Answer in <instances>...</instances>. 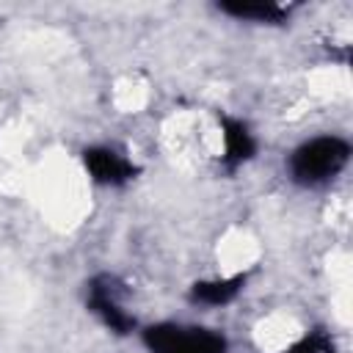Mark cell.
<instances>
[{
  "label": "cell",
  "mask_w": 353,
  "mask_h": 353,
  "mask_svg": "<svg viewBox=\"0 0 353 353\" xmlns=\"http://www.w3.org/2000/svg\"><path fill=\"white\" fill-rule=\"evenodd\" d=\"M350 163V143L342 135H314L301 141L287 157V174L301 188L334 182Z\"/></svg>",
  "instance_id": "1"
},
{
  "label": "cell",
  "mask_w": 353,
  "mask_h": 353,
  "mask_svg": "<svg viewBox=\"0 0 353 353\" xmlns=\"http://www.w3.org/2000/svg\"><path fill=\"white\" fill-rule=\"evenodd\" d=\"M149 353H229L223 331L199 323H154L141 334Z\"/></svg>",
  "instance_id": "2"
},
{
  "label": "cell",
  "mask_w": 353,
  "mask_h": 353,
  "mask_svg": "<svg viewBox=\"0 0 353 353\" xmlns=\"http://www.w3.org/2000/svg\"><path fill=\"white\" fill-rule=\"evenodd\" d=\"M88 309L116 334H127L135 325V317L124 309V301L119 295V281L113 276H99L88 287Z\"/></svg>",
  "instance_id": "3"
},
{
  "label": "cell",
  "mask_w": 353,
  "mask_h": 353,
  "mask_svg": "<svg viewBox=\"0 0 353 353\" xmlns=\"http://www.w3.org/2000/svg\"><path fill=\"white\" fill-rule=\"evenodd\" d=\"M83 165L91 174L94 182L99 185H124L132 179L135 165L130 157H124L119 149L113 146H91L83 152Z\"/></svg>",
  "instance_id": "4"
},
{
  "label": "cell",
  "mask_w": 353,
  "mask_h": 353,
  "mask_svg": "<svg viewBox=\"0 0 353 353\" xmlns=\"http://www.w3.org/2000/svg\"><path fill=\"white\" fill-rule=\"evenodd\" d=\"M218 11L243 22H262V25H276L290 17V6L276 0H232V3H218Z\"/></svg>",
  "instance_id": "5"
},
{
  "label": "cell",
  "mask_w": 353,
  "mask_h": 353,
  "mask_svg": "<svg viewBox=\"0 0 353 353\" xmlns=\"http://www.w3.org/2000/svg\"><path fill=\"white\" fill-rule=\"evenodd\" d=\"M240 284L243 279H212V281H201L193 287V298L201 301V303H210V306H218V303H229L237 292H240Z\"/></svg>",
  "instance_id": "6"
},
{
  "label": "cell",
  "mask_w": 353,
  "mask_h": 353,
  "mask_svg": "<svg viewBox=\"0 0 353 353\" xmlns=\"http://www.w3.org/2000/svg\"><path fill=\"white\" fill-rule=\"evenodd\" d=\"M223 146H226V154L240 163V160L251 157L254 138H251V132L245 130L243 121H226V127H223Z\"/></svg>",
  "instance_id": "7"
}]
</instances>
